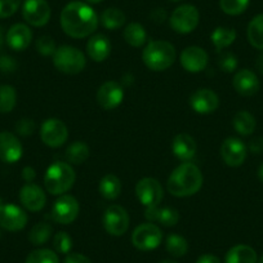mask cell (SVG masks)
I'll return each instance as SVG.
<instances>
[{"label":"cell","mask_w":263,"mask_h":263,"mask_svg":"<svg viewBox=\"0 0 263 263\" xmlns=\"http://www.w3.org/2000/svg\"><path fill=\"white\" fill-rule=\"evenodd\" d=\"M203 173L194 163H182L168 178V191L173 196L189 197L200 191L203 186Z\"/></svg>","instance_id":"7a4b0ae2"},{"label":"cell","mask_w":263,"mask_h":263,"mask_svg":"<svg viewBox=\"0 0 263 263\" xmlns=\"http://www.w3.org/2000/svg\"><path fill=\"white\" fill-rule=\"evenodd\" d=\"M250 0H219L222 12L229 16H239L247 11Z\"/></svg>","instance_id":"d590c367"},{"label":"cell","mask_w":263,"mask_h":263,"mask_svg":"<svg viewBox=\"0 0 263 263\" xmlns=\"http://www.w3.org/2000/svg\"><path fill=\"white\" fill-rule=\"evenodd\" d=\"M136 195L142 205L151 208V206H159V204L161 203L164 190L158 179L146 177L140 179L136 184Z\"/></svg>","instance_id":"9c48e42d"},{"label":"cell","mask_w":263,"mask_h":263,"mask_svg":"<svg viewBox=\"0 0 263 263\" xmlns=\"http://www.w3.org/2000/svg\"><path fill=\"white\" fill-rule=\"evenodd\" d=\"M63 263H92L88 257L84 254H79V253H70L66 257L65 262Z\"/></svg>","instance_id":"f6af8a7d"},{"label":"cell","mask_w":263,"mask_h":263,"mask_svg":"<svg viewBox=\"0 0 263 263\" xmlns=\"http://www.w3.org/2000/svg\"><path fill=\"white\" fill-rule=\"evenodd\" d=\"M87 53L95 62H103L111 53V43L103 34L93 35L87 43Z\"/></svg>","instance_id":"603a6c76"},{"label":"cell","mask_w":263,"mask_h":263,"mask_svg":"<svg viewBox=\"0 0 263 263\" xmlns=\"http://www.w3.org/2000/svg\"><path fill=\"white\" fill-rule=\"evenodd\" d=\"M171 2H174V3H177V2H181V0H171Z\"/></svg>","instance_id":"6f0895ef"},{"label":"cell","mask_w":263,"mask_h":263,"mask_svg":"<svg viewBox=\"0 0 263 263\" xmlns=\"http://www.w3.org/2000/svg\"><path fill=\"white\" fill-rule=\"evenodd\" d=\"M21 142L18 138L11 132H2L0 133V160L4 163H17L22 158Z\"/></svg>","instance_id":"d6986e66"},{"label":"cell","mask_w":263,"mask_h":263,"mask_svg":"<svg viewBox=\"0 0 263 263\" xmlns=\"http://www.w3.org/2000/svg\"><path fill=\"white\" fill-rule=\"evenodd\" d=\"M75 179H77V174L70 164L55 161L45 172L44 184L49 194L61 196L74 186Z\"/></svg>","instance_id":"3957f363"},{"label":"cell","mask_w":263,"mask_h":263,"mask_svg":"<svg viewBox=\"0 0 263 263\" xmlns=\"http://www.w3.org/2000/svg\"><path fill=\"white\" fill-rule=\"evenodd\" d=\"M124 39L129 45L135 48L142 47L147 40V32L141 24L133 22L124 29Z\"/></svg>","instance_id":"4316f807"},{"label":"cell","mask_w":263,"mask_h":263,"mask_svg":"<svg viewBox=\"0 0 263 263\" xmlns=\"http://www.w3.org/2000/svg\"><path fill=\"white\" fill-rule=\"evenodd\" d=\"M151 18H153L155 22H158V24L164 22L166 18V12L164 11V9H160V8L155 9V11L151 13Z\"/></svg>","instance_id":"c3c4849f"},{"label":"cell","mask_w":263,"mask_h":263,"mask_svg":"<svg viewBox=\"0 0 263 263\" xmlns=\"http://www.w3.org/2000/svg\"><path fill=\"white\" fill-rule=\"evenodd\" d=\"M35 47H36V50L42 55H53L57 50V47H55V42L53 37L48 36V35H43L35 43Z\"/></svg>","instance_id":"f35d334b"},{"label":"cell","mask_w":263,"mask_h":263,"mask_svg":"<svg viewBox=\"0 0 263 263\" xmlns=\"http://www.w3.org/2000/svg\"><path fill=\"white\" fill-rule=\"evenodd\" d=\"M125 21L126 17L124 12L120 11L119 8H115V7L105 9L102 14H101V24L107 30L120 29L121 26H124Z\"/></svg>","instance_id":"f1b7e54d"},{"label":"cell","mask_w":263,"mask_h":263,"mask_svg":"<svg viewBox=\"0 0 263 263\" xmlns=\"http://www.w3.org/2000/svg\"><path fill=\"white\" fill-rule=\"evenodd\" d=\"M80 212L79 201L71 195H61L52 208L53 221L61 224H70L78 218Z\"/></svg>","instance_id":"30bf717a"},{"label":"cell","mask_w":263,"mask_h":263,"mask_svg":"<svg viewBox=\"0 0 263 263\" xmlns=\"http://www.w3.org/2000/svg\"><path fill=\"white\" fill-rule=\"evenodd\" d=\"M61 27L66 35L74 39H83L97 30L100 18L95 9L83 2L66 4L61 12Z\"/></svg>","instance_id":"6da1fadb"},{"label":"cell","mask_w":263,"mask_h":263,"mask_svg":"<svg viewBox=\"0 0 263 263\" xmlns=\"http://www.w3.org/2000/svg\"><path fill=\"white\" fill-rule=\"evenodd\" d=\"M20 201L30 212L42 211L47 203L44 190L35 183H26L20 190Z\"/></svg>","instance_id":"ac0fdd59"},{"label":"cell","mask_w":263,"mask_h":263,"mask_svg":"<svg viewBox=\"0 0 263 263\" xmlns=\"http://www.w3.org/2000/svg\"><path fill=\"white\" fill-rule=\"evenodd\" d=\"M17 70V62L11 55H0V72L11 74Z\"/></svg>","instance_id":"7bdbcfd3"},{"label":"cell","mask_w":263,"mask_h":263,"mask_svg":"<svg viewBox=\"0 0 263 263\" xmlns=\"http://www.w3.org/2000/svg\"><path fill=\"white\" fill-rule=\"evenodd\" d=\"M249 150L254 155L263 153V137H254L249 142Z\"/></svg>","instance_id":"ee69618b"},{"label":"cell","mask_w":263,"mask_h":263,"mask_svg":"<svg viewBox=\"0 0 263 263\" xmlns=\"http://www.w3.org/2000/svg\"><path fill=\"white\" fill-rule=\"evenodd\" d=\"M237 57L231 52L222 53L218 58L219 69L224 72H234L237 69Z\"/></svg>","instance_id":"ab89813d"},{"label":"cell","mask_w":263,"mask_h":263,"mask_svg":"<svg viewBox=\"0 0 263 263\" xmlns=\"http://www.w3.org/2000/svg\"><path fill=\"white\" fill-rule=\"evenodd\" d=\"M200 21V13L191 4H183L177 7L172 13L169 22L172 29L178 34H190L194 31Z\"/></svg>","instance_id":"52a82bcc"},{"label":"cell","mask_w":263,"mask_h":263,"mask_svg":"<svg viewBox=\"0 0 263 263\" xmlns=\"http://www.w3.org/2000/svg\"><path fill=\"white\" fill-rule=\"evenodd\" d=\"M146 219L150 222H158L165 227L176 226L179 221V213L174 208H159V206H151L146 208L145 211Z\"/></svg>","instance_id":"cb8c5ba5"},{"label":"cell","mask_w":263,"mask_h":263,"mask_svg":"<svg viewBox=\"0 0 263 263\" xmlns=\"http://www.w3.org/2000/svg\"><path fill=\"white\" fill-rule=\"evenodd\" d=\"M255 69H257L260 74H263V53L258 55L257 60H255Z\"/></svg>","instance_id":"681fc988"},{"label":"cell","mask_w":263,"mask_h":263,"mask_svg":"<svg viewBox=\"0 0 263 263\" xmlns=\"http://www.w3.org/2000/svg\"><path fill=\"white\" fill-rule=\"evenodd\" d=\"M258 178H259V181L263 183V163L260 164L259 168H258Z\"/></svg>","instance_id":"f907efd6"},{"label":"cell","mask_w":263,"mask_h":263,"mask_svg":"<svg viewBox=\"0 0 263 263\" xmlns=\"http://www.w3.org/2000/svg\"><path fill=\"white\" fill-rule=\"evenodd\" d=\"M124 100V89L118 82L103 83L97 92V102L105 110H114L121 105Z\"/></svg>","instance_id":"9a60e30c"},{"label":"cell","mask_w":263,"mask_h":263,"mask_svg":"<svg viewBox=\"0 0 263 263\" xmlns=\"http://www.w3.org/2000/svg\"><path fill=\"white\" fill-rule=\"evenodd\" d=\"M248 40L253 47L263 50V13L255 16L248 25Z\"/></svg>","instance_id":"1f68e13d"},{"label":"cell","mask_w":263,"mask_h":263,"mask_svg":"<svg viewBox=\"0 0 263 263\" xmlns=\"http://www.w3.org/2000/svg\"><path fill=\"white\" fill-rule=\"evenodd\" d=\"M163 241V232L160 227L154 224V222H147L136 227L132 235V244L138 250L150 252L156 249Z\"/></svg>","instance_id":"8992f818"},{"label":"cell","mask_w":263,"mask_h":263,"mask_svg":"<svg viewBox=\"0 0 263 263\" xmlns=\"http://www.w3.org/2000/svg\"><path fill=\"white\" fill-rule=\"evenodd\" d=\"M52 232H53V229L50 224L44 223V222H42V223H36L31 230H30L29 241L31 242L32 245L39 247V245L45 244V242L50 239Z\"/></svg>","instance_id":"e575fe53"},{"label":"cell","mask_w":263,"mask_h":263,"mask_svg":"<svg viewBox=\"0 0 263 263\" xmlns=\"http://www.w3.org/2000/svg\"><path fill=\"white\" fill-rule=\"evenodd\" d=\"M53 245H54V249L61 254H69L70 250L72 249V239L67 232L60 231L54 235Z\"/></svg>","instance_id":"74e56055"},{"label":"cell","mask_w":263,"mask_h":263,"mask_svg":"<svg viewBox=\"0 0 263 263\" xmlns=\"http://www.w3.org/2000/svg\"><path fill=\"white\" fill-rule=\"evenodd\" d=\"M90 155V150L88 147L87 143L82 142V141H75L66 150V159L67 161L75 165H80V164L85 163Z\"/></svg>","instance_id":"83f0119b"},{"label":"cell","mask_w":263,"mask_h":263,"mask_svg":"<svg viewBox=\"0 0 263 263\" xmlns=\"http://www.w3.org/2000/svg\"><path fill=\"white\" fill-rule=\"evenodd\" d=\"M190 105H191L192 110L201 115H206V114H212L218 108L219 98L216 92L208 88H201L197 89L196 92L192 93L190 97Z\"/></svg>","instance_id":"e0dca14e"},{"label":"cell","mask_w":263,"mask_h":263,"mask_svg":"<svg viewBox=\"0 0 263 263\" xmlns=\"http://www.w3.org/2000/svg\"><path fill=\"white\" fill-rule=\"evenodd\" d=\"M35 177H36V173H35L34 168H31V166H25V168L22 169V178H24L27 183H32Z\"/></svg>","instance_id":"bcb514c9"},{"label":"cell","mask_w":263,"mask_h":263,"mask_svg":"<svg viewBox=\"0 0 263 263\" xmlns=\"http://www.w3.org/2000/svg\"><path fill=\"white\" fill-rule=\"evenodd\" d=\"M232 85L239 95L245 96V97L257 95L259 90V80H258L257 75L252 70L248 69L240 70L235 74L234 79H232Z\"/></svg>","instance_id":"ffe728a7"},{"label":"cell","mask_w":263,"mask_h":263,"mask_svg":"<svg viewBox=\"0 0 263 263\" xmlns=\"http://www.w3.org/2000/svg\"><path fill=\"white\" fill-rule=\"evenodd\" d=\"M27 224V214L14 204H4L0 208V227L11 232L21 231Z\"/></svg>","instance_id":"4fadbf2b"},{"label":"cell","mask_w":263,"mask_h":263,"mask_svg":"<svg viewBox=\"0 0 263 263\" xmlns=\"http://www.w3.org/2000/svg\"><path fill=\"white\" fill-rule=\"evenodd\" d=\"M50 6L47 0H25L22 7V16L25 21L35 27H42L49 22Z\"/></svg>","instance_id":"8fae6325"},{"label":"cell","mask_w":263,"mask_h":263,"mask_svg":"<svg viewBox=\"0 0 263 263\" xmlns=\"http://www.w3.org/2000/svg\"><path fill=\"white\" fill-rule=\"evenodd\" d=\"M2 42H3V34H2V29H0V49H2Z\"/></svg>","instance_id":"f5cc1de1"},{"label":"cell","mask_w":263,"mask_h":263,"mask_svg":"<svg viewBox=\"0 0 263 263\" xmlns=\"http://www.w3.org/2000/svg\"><path fill=\"white\" fill-rule=\"evenodd\" d=\"M21 0H0V18H8L18 11Z\"/></svg>","instance_id":"60d3db41"},{"label":"cell","mask_w":263,"mask_h":263,"mask_svg":"<svg viewBox=\"0 0 263 263\" xmlns=\"http://www.w3.org/2000/svg\"><path fill=\"white\" fill-rule=\"evenodd\" d=\"M103 227L112 236L124 235L129 229L128 212L120 205H110L103 214Z\"/></svg>","instance_id":"7c38bea8"},{"label":"cell","mask_w":263,"mask_h":263,"mask_svg":"<svg viewBox=\"0 0 263 263\" xmlns=\"http://www.w3.org/2000/svg\"><path fill=\"white\" fill-rule=\"evenodd\" d=\"M172 151L183 163H189L196 154V142L187 133H179L172 141Z\"/></svg>","instance_id":"7402d4cb"},{"label":"cell","mask_w":263,"mask_h":263,"mask_svg":"<svg viewBox=\"0 0 263 263\" xmlns=\"http://www.w3.org/2000/svg\"><path fill=\"white\" fill-rule=\"evenodd\" d=\"M14 128H16V132L20 136L29 137V136H31L35 132L36 125H35V121L31 120V119L24 118V119H20V120L17 121Z\"/></svg>","instance_id":"b9f144b4"},{"label":"cell","mask_w":263,"mask_h":263,"mask_svg":"<svg viewBox=\"0 0 263 263\" xmlns=\"http://www.w3.org/2000/svg\"><path fill=\"white\" fill-rule=\"evenodd\" d=\"M17 103V93L12 85H0V114H9Z\"/></svg>","instance_id":"836d02e7"},{"label":"cell","mask_w":263,"mask_h":263,"mask_svg":"<svg viewBox=\"0 0 263 263\" xmlns=\"http://www.w3.org/2000/svg\"><path fill=\"white\" fill-rule=\"evenodd\" d=\"M181 65L186 71L189 72H201L208 65V53L200 47H196V45H191V47H187L186 49H183V52L181 53Z\"/></svg>","instance_id":"2e32d148"},{"label":"cell","mask_w":263,"mask_h":263,"mask_svg":"<svg viewBox=\"0 0 263 263\" xmlns=\"http://www.w3.org/2000/svg\"><path fill=\"white\" fill-rule=\"evenodd\" d=\"M53 63L58 71L67 75H75L85 69L87 60L82 50L71 45H62L57 48L53 54Z\"/></svg>","instance_id":"5b68a950"},{"label":"cell","mask_w":263,"mask_h":263,"mask_svg":"<svg viewBox=\"0 0 263 263\" xmlns=\"http://www.w3.org/2000/svg\"><path fill=\"white\" fill-rule=\"evenodd\" d=\"M166 250L171 255L176 258H181L183 255H186V253L189 252V242L184 239L183 236L178 234H171L166 237L165 241Z\"/></svg>","instance_id":"d6a6232c"},{"label":"cell","mask_w":263,"mask_h":263,"mask_svg":"<svg viewBox=\"0 0 263 263\" xmlns=\"http://www.w3.org/2000/svg\"><path fill=\"white\" fill-rule=\"evenodd\" d=\"M247 146L241 140L229 137L221 146V156L224 164L229 166H240L247 159Z\"/></svg>","instance_id":"5bb4252c"},{"label":"cell","mask_w":263,"mask_h":263,"mask_svg":"<svg viewBox=\"0 0 263 263\" xmlns=\"http://www.w3.org/2000/svg\"><path fill=\"white\" fill-rule=\"evenodd\" d=\"M160 263H177L176 260H172V259H165V260H163V262H160Z\"/></svg>","instance_id":"db71d44e"},{"label":"cell","mask_w":263,"mask_h":263,"mask_svg":"<svg viewBox=\"0 0 263 263\" xmlns=\"http://www.w3.org/2000/svg\"><path fill=\"white\" fill-rule=\"evenodd\" d=\"M226 263H258L257 252L252 247L245 244H239L232 247L227 252Z\"/></svg>","instance_id":"d4e9b609"},{"label":"cell","mask_w":263,"mask_h":263,"mask_svg":"<svg viewBox=\"0 0 263 263\" xmlns=\"http://www.w3.org/2000/svg\"><path fill=\"white\" fill-rule=\"evenodd\" d=\"M85 2L89 4H98V3H101V2H103V0H85Z\"/></svg>","instance_id":"816d5d0a"},{"label":"cell","mask_w":263,"mask_h":263,"mask_svg":"<svg viewBox=\"0 0 263 263\" xmlns=\"http://www.w3.org/2000/svg\"><path fill=\"white\" fill-rule=\"evenodd\" d=\"M142 60L153 71H164L176 61V48L165 40H154L143 49Z\"/></svg>","instance_id":"277c9868"},{"label":"cell","mask_w":263,"mask_h":263,"mask_svg":"<svg viewBox=\"0 0 263 263\" xmlns=\"http://www.w3.org/2000/svg\"><path fill=\"white\" fill-rule=\"evenodd\" d=\"M25 263H60L57 253L49 249H36L30 253Z\"/></svg>","instance_id":"8d00e7d4"},{"label":"cell","mask_w":263,"mask_h":263,"mask_svg":"<svg viewBox=\"0 0 263 263\" xmlns=\"http://www.w3.org/2000/svg\"><path fill=\"white\" fill-rule=\"evenodd\" d=\"M235 39H236V31L234 29H230V27H217L211 35L212 43L219 52L224 48L230 47L235 42Z\"/></svg>","instance_id":"4dcf8cb0"},{"label":"cell","mask_w":263,"mask_h":263,"mask_svg":"<svg viewBox=\"0 0 263 263\" xmlns=\"http://www.w3.org/2000/svg\"><path fill=\"white\" fill-rule=\"evenodd\" d=\"M40 137L48 147H61L69 138V129L60 119H47L40 128Z\"/></svg>","instance_id":"ba28073f"},{"label":"cell","mask_w":263,"mask_h":263,"mask_svg":"<svg viewBox=\"0 0 263 263\" xmlns=\"http://www.w3.org/2000/svg\"><path fill=\"white\" fill-rule=\"evenodd\" d=\"M6 40L11 49L16 50V52H22L31 44L32 32L27 25L16 24L8 30Z\"/></svg>","instance_id":"44dd1931"},{"label":"cell","mask_w":263,"mask_h":263,"mask_svg":"<svg viewBox=\"0 0 263 263\" xmlns=\"http://www.w3.org/2000/svg\"><path fill=\"white\" fill-rule=\"evenodd\" d=\"M257 121L255 118L248 111H239L234 116V128L241 136H250L255 130Z\"/></svg>","instance_id":"f546056e"},{"label":"cell","mask_w":263,"mask_h":263,"mask_svg":"<svg viewBox=\"0 0 263 263\" xmlns=\"http://www.w3.org/2000/svg\"><path fill=\"white\" fill-rule=\"evenodd\" d=\"M196 263H222L218 257L213 254H203L197 258Z\"/></svg>","instance_id":"7dc6e473"},{"label":"cell","mask_w":263,"mask_h":263,"mask_svg":"<svg viewBox=\"0 0 263 263\" xmlns=\"http://www.w3.org/2000/svg\"><path fill=\"white\" fill-rule=\"evenodd\" d=\"M4 205V201H3V199H2V197H0V208H2V206Z\"/></svg>","instance_id":"11a10c76"},{"label":"cell","mask_w":263,"mask_h":263,"mask_svg":"<svg viewBox=\"0 0 263 263\" xmlns=\"http://www.w3.org/2000/svg\"><path fill=\"white\" fill-rule=\"evenodd\" d=\"M100 194L107 200H115L121 194V182L115 174H106L98 184Z\"/></svg>","instance_id":"484cf974"},{"label":"cell","mask_w":263,"mask_h":263,"mask_svg":"<svg viewBox=\"0 0 263 263\" xmlns=\"http://www.w3.org/2000/svg\"><path fill=\"white\" fill-rule=\"evenodd\" d=\"M258 263H263V255H262V257H260V259H259V262H258Z\"/></svg>","instance_id":"9f6ffc18"}]
</instances>
